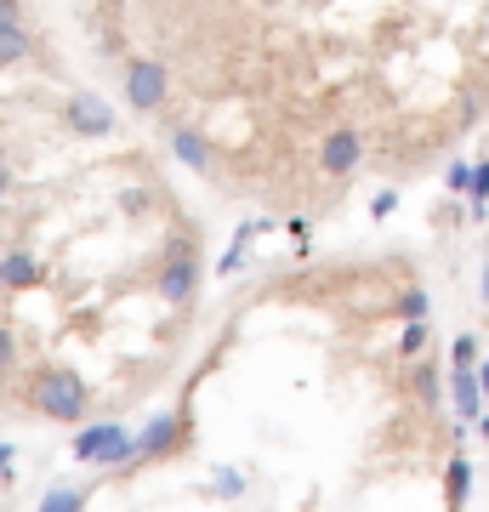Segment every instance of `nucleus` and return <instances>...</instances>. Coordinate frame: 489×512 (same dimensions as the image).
I'll return each mask as SVG.
<instances>
[{"instance_id": "nucleus-1", "label": "nucleus", "mask_w": 489, "mask_h": 512, "mask_svg": "<svg viewBox=\"0 0 489 512\" xmlns=\"http://www.w3.org/2000/svg\"><path fill=\"white\" fill-rule=\"evenodd\" d=\"M29 404H35L46 421H63V427H74V421H86L91 410V387L80 370L69 365H46L29 376Z\"/></svg>"}, {"instance_id": "nucleus-2", "label": "nucleus", "mask_w": 489, "mask_h": 512, "mask_svg": "<svg viewBox=\"0 0 489 512\" xmlns=\"http://www.w3.org/2000/svg\"><path fill=\"white\" fill-rule=\"evenodd\" d=\"M165 92H171V74H165L160 57H131L126 63V103L137 114L165 109Z\"/></svg>"}, {"instance_id": "nucleus-3", "label": "nucleus", "mask_w": 489, "mask_h": 512, "mask_svg": "<svg viewBox=\"0 0 489 512\" xmlns=\"http://www.w3.org/2000/svg\"><path fill=\"white\" fill-rule=\"evenodd\" d=\"M154 291H160V302H171V308L194 302V296H200V256L188 251V245H177V251L160 262V274H154Z\"/></svg>"}, {"instance_id": "nucleus-4", "label": "nucleus", "mask_w": 489, "mask_h": 512, "mask_svg": "<svg viewBox=\"0 0 489 512\" xmlns=\"http://www.w3.org/2000/svg\"><path fill=\"white\" fill-rule=\"evenodd\" d=\"M182 439H188V421H182V410H160V416L148 421L143 433H131V444H137V461H165V456H177Z\"/></svg>"}, {"instance_id": "nucleus-5", "label": "nucleus", "mask_w": 489, "mask_h": 512, "mask_svg": "<svg viewBox=\"0 0 489 512\" xmlns=\"http://www.w3.org/2000/svg\"><path fill=\"white\" fill-rule=\"evenodd\" d=\"M359 160H364V131L353 126L325 131V143H319V171L325 177H347V171H359Z\"/></svg>"}, {"instance_id": "nucleus-6", "label": "nucleus", "mask_w": 489, "mask_h": 512, "mask_svg": "<svg viewBox=\"0 0 489 512\" xmlns=\"http://www.w3.org/2000/svg\"><path fill=\"white\" fill-rule=\"evenodd\" d=\"M63 126H69L74 137H109V131H114V109L103 103V97L80 92V97L63 103Z\"/></svg>"}, {"instance_id": "nucleus-7", "label": "nucleus", "mask_w": 489, "mask_h": 512, "mask_svg": "<svg viewBox=\"0 0 489 512\" xmlns=\"http://www.w3.org/2000/svg\"><path fill=\"white\" fill-rule=\"evenodd\" d=\"M40 279H46V268H40L35 251H6L0 256V291H35Z\"/></svg>"}, {"instance_id": "nucleus-8", "label": "nucleus", "mask_w": 489, "mask_h": 512, "mask_svg": "<svg viewBox=\"0 0 489 512\" xmlns=\"http://www.w3.org/2000/svg\"><path fill=\"white\" fill-rule=\"evenodd\" d=\"M126 427L120 421H86L80 433H74V461H86V467H97L103 461V450H109L114 439H120Z\"/></svg>"}, {"instance_id": "nucleus-9", "label": "nucleus", "mask_w": 489, "mask_h": 512, "mask_svg": "<svg viewBox=\"0 0 489 512\" xmlns=\"http://www.w3.org/2000/svg\"><path fill=\"white\" fill-rule=\"evenodd\" d=\"M455 393V427H472V421L484 416V399H478V382H472V370H450L444 376Z\"/></svg>"}, {"instance_id": "nucleus-10", "label": "nucleus", "mask_w": 489, "mask_h": 512, "mask_svg": "<svg viewBox=\"0 0 489 512\" xmlns=\"http://www.w3.org/2000/svg\"><path fill=\"white\" fill-rule=\"evenodd\" d=\"M467 490H472V456L467 450H455V456L444 461V501H450V512H461Z\"/></svg>"}, {"instance_id": "nucleus-11", "label": "nucleus", "mask_w": 489, "mask_h": 512, "mask_svg": "<svg viewBox=\"0 0 489 512\" xmlns=\"http://www.w3.org/2000/svg\"><path fill=\"white\" fill-rule=\"evenodd\" d=\"M171 154H177L182 165H188V171H211V143H205L200 131H171Z\"/></svg>"}, {"instance_id": "nucleus-12", "label": "nucleus", "mask_w": 489, "mask_h": 512, "mask_svg": "<svg viewBox=\"0 0 489 512\" xmlns=\"http://www.w3.org/2000/svg\"><path fill=\"white\" fill-rule=\"evenodd\" d=\"M29 52H35L29 46V29L23 23H0V69H18Z\"/></svg>"}, {"instance_id": "nucleus-13", "label": "nucleus", "mask_w": 489, "mask_h": 512, "mask_svg": "<svg viewBox=\"0 0 489 512\" xmlns=\"http://www.w3.org/2000/svg\"><path fill=\"white\" fill-rule=\"evenodd\" d=\"M262 228H268V222H239V234H234V245H228V256L217 262V274H234L239 262H245V251H251V239L262 234Z\"/></svg>"}, {"instance_id": "nucleus-14", "label": "nucleus", "mask_w": 489, "mask_h": 512, "mask_svg": "<svg viewBox=\"0 0 489 512\" xmlns=\"http://www.w3.org/2000/svg\"><path fill=\"white\" fill-rule=\"evenodd\" d=\"M40 512H86V490H74V484H52Z\"/></svg>"}, {"instance_id": "nucleus-15", "label": "nucleus", "mask_w": 489, "mask_h": 512, "mask_svg": "<svg viewBox=\"0 0 489 512\" xmlns=\"http://www.w3.org/2000/svg\"><path fill=\"white\" fill-rule=\"evenodd\" d=\"M427 336H433V330H427V319H404L399 353H404V359H421V353H427Z\"/></svg>"}, {"instance_id": "nucleus-16", "label": "nucleus", "mask_w": 489, "mask_h": 512, "mask_svg": "<svg viewBox=\"0 0 489 512\" xmlns=\"http://www.w3.org/2000/svg\"><path fill=\"white\" fill-rule=\"evenodd\" d=\"M467 188H472V194H467V200H472V217H484V205H489V160H478V165L467 171Z\"/></svg>"}, {"instance_id": "nucleus-17", "label": "nucleus", "mask_w": 489, "mask_h": 512, "mask_svg": "<svg viewBox=\"0 0 489 512\" xmlns=\"http://www.w3.org/2000/svg\"><path fill=\"white\" fill-rule=\"evenodd\" d=\"M399 319H433V296L410 285V291L399 296Z\"/></svg>"}, {"instance_id": "nucleus-18", "label": "nucleus", "mask_w": 489, "mask_h": 512, "mask_svg": "<svg viewBox=\"0 0 489 512\" xmlns=\"http://www.w3.org/2000/svg\"><path fill=\"white\" fill-rule=\"evenodd\" d=\"M472 365H478V336L461 330V336H455V348H450V370H472Z\"/></svg>"}, {"instance_id": "nucleus-19", "label": "nucleus", "mask_w": 489, "mask_h": 512, "mask_svg": "<svg viewBox=\"0 0 489 512\" xmlns=\"http://www.w3.org/2000/svg\"><path fill=\"white\" fill-rule=\"evenodd\" d=\"M410 387H416V393H421V399H427V404L438 399V370H433V359H427V365H416V370H410Z\"/></svg>"}, {"instance_id": "nucleus-20", "label": "nucleus", "mask_w": 489, "mask_h": 512, "mask_svg": "<svg viewBox=\"0 0 489 512\" xmlns=\"http://www.w3.org/2000/svg\"><path fill=\"white\" fill-rule=\"evenodd\" d=\"M18 365V325L12 319H0V370Z\"/></svg>"}, {"instance_id": "nucleus-21", "label": "nucleus", "mask_w": 489, "mask_h": 512, "mask_svg": "<svg viewBox=\"0 0 489 512\" xmlns=\"http://www.w3.org/2000/svg\"><path fill=\"white\" fill-rule=\"evenodd\" d=\"M217 495H245V473L239 467H217V484H211Z\"/></svg>"}, {"instance_id": "nucleus-22", "label": "nucleus", "mask_w": 489, "mask_h": 512, "mask_svg": "<svg viewBox=\"0 0 489 512\" xmlns=\"http://www.w3.org/2000/svg\"><path fill=\"white\" fill-rule=\"evenodd\" d=\"M393 211H399V194H393V188H381V194H376V200H370V217H393Z\"/></svg>"}, {"instance_id": "nucleus-23", "label": "nucleus", "mask_w": 489, "mask_h": 512, "mask_svg": "<svg viewBox=\"0 0 489 512\" xmlns=\"http://www.w3.org/2000/svg\"><path fill=\"white\" fill-rule=\"evenodd\" d=\"M467 171H472L467 160H450V171H444V183H450L455 194H467Z\"/></svg>"}, {"instance_id": "nucleus-24", "label": "nucleus", "mask_w": 489, "mask_h": 512, "mask_svg": "<svg viewBox=\"0 0 489 512\" xmlns=\"http://www.w3.org/2000/svg\"><path fill=\"white\" fill-rule=\"evenodd\" d=\"M12 183H18V171H12V160H6V154H0V205L12 200Z\"/></svg>"}, {"instance_id": "nucleus-25", "label": "nucleus", "mask_w": 489, "mask_h": 512, "mask_svg": "<svg viewBox=\"0 0 489 512\" xmlns=\"http://www.w3.org/2000/svg\"><path fill=\"white\" fill-rule=\"evenodd\" d=\"M472 382H478V399H484V410H489V359L472 365Z\"/></svg>"}, {"instance_id": "nucleus-26", "label": "nucleus", "mask_w": 489, "mask_h": 512, "mask_svg": "<svg viewBox=\"0 0 489 512\" xmlns=\"http://www.w3.org/2000/svg\"><path fill=\"white\" fill-rule=\"evenodd\" d=\"M0 23H23V0H0Z\"/></svg>"}, {"instance_id": "nucleus-27", "label": "nucleus", "mask_w": 489, "mask_h": 512, "mask_svg": "<svg viewBox=\"0 0 489 512\" xmlns=\"http://www.w3.org/2000/svg\"><path fill=\"white\" fill-rule=\"evenodd\" d=\"M120 205H126L131 217H137V211H143V205H148V194H143V188H126V200H120Z\"/></svg>"}, {"instance_id": "nucleus-28", "label": "nucleus", "mask_w": 489, "mask_h": 512, "mask_svg": "<svg viewBox=\"0 0 489 512\" xmlns=\"http://www.w3.org/2000/svg\"><path fill=\"white\" fill-rule=\"evenodd\" d=\"M0 484H12V444H0Z\"/></svg>"}, {"instance_id": "nucleus-29", "label": "nucleus", "mask_w": 489, "mask_h": 512, "mask_svg": "<svg viewBox=\"0 0 489 512\" xmlns=\"http://www.w3.org/2000/svg\"><path fill=\"white\" fill-rule=\"evenodd\" d=\"M478 296H484V308H489V251H484V279H478Z\"/></svg>"}, {"instance_id": "nucleus-30", "label": "nucleus", "mask_w": 489, "mask_h": 512, "mask_svg": "<svg viewBox=\"0 0 489 512\" xmlns=\"http://www.w3.org/2000/svg\"><path fill=\"white\" fill-rule=\"evenodd\" d=\"M478 439L489 444V410H484V416H478Z\"/></svg>"}, {"instance_id": "nucleus-31", "label": "nucleus", "mask_w": 489, "mask_h": 512, "mask_svg": "<svg viewBox=\"0 0 489 512\" xmlns=\"http://www.w3.org/2000/svg\"><path fill=\"white\" fill-rule=\"evenodd\" d=\"M0 393H6V370H0Z\"/></svg>"}]
</instances>
